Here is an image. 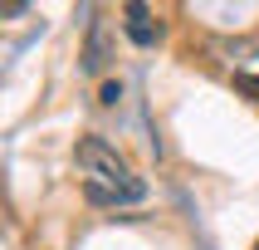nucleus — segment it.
Instances as JSON below:
<instances>
[{"label":"nucleus","instance_id":"f257e3e1","mask_svg":"<svg viewBox=\"0 0 259 250\" xmlns=\"http://www.w3.org/2000/svg\"><path fill=\"white\" fill-rule=\"evenodd\" d=\"M73 162L83 172V196L93 206H132L147 196V182L117 157V147H108L103 137H78Z\"/></svg>","mask_w":259,"mask_h":250},{"label":"nucleus","instance_id":"f03ea898","mask_svg":"<svg viewBox=\"0 0 259 250\" xmlns=\"http://www.w3.org/2000/svg\"><path fill=\"white\" fill-rule=\"evenodd\" d=\"M122 29H127L132 44H157V25H152V10L147 5H122Z\"/></svg>","mask_w":259,"mask_h":250},{"label":"nucleus","instance_id":"7ed1b4c3","mask_svg":"<svg viewBox=\"0 0 259 250\" xmlns=\"http://www.w3.org/2000/svg\"><path fill=\"white\" fill-rule=\"evenodd\" d=\"M235 88H240V93H249V98L259 103V79H254V74H235Z\"/></svg>","mask_w":259,"mask_h":250},{"label":"nucleus","instance_id":"20e7f679","mask_svg":"<svg viewBox=\"0 0 259 250\" xmlns=\"http://www.w3.org/2000/svg\"><path fill=\"white\" fill-rule=\"evenodd\" d=\"M122 98V84H103V103H117Z\"/></svg>","mask_w":259,"mask_h":250},{"label":"nucleus","instance_id":"39448f33","mask_svg":"<svg viewBox=\"0 0 259 250\" xmlns=\"http://www.w3.org/2000/svg\"><path fill=\"white\" fill-rule=\"evenodd\" d=\"M254 250H259V245H254Z\"/></svg>","mask_w":259,"mask_h":250}]
</instances>
